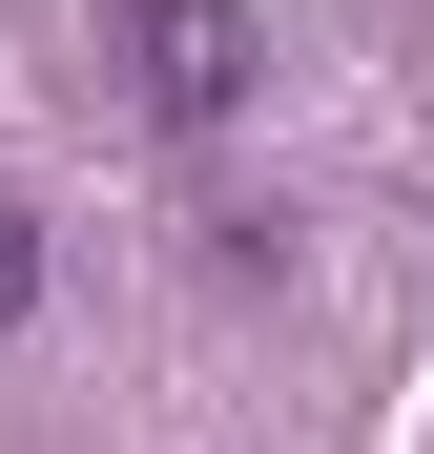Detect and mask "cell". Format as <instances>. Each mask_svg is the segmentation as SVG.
<instances>
[{
  "mask_svg": "<svg viewBox=\"0 0 434 454\" xmlns=\"http://www.w3.org/2000/svg\"><path fill=\"white\" fill-rule=\"evenodd\" d=\"M104 62H124V104H145V124H228V104L269 83V21H249V0H124Z\"/></svg>",
  "mask_w": 434,
  "mask_h": 454,
  "instance_id": "obj_1",
  "label": "cell"
},
{
  "mask_svg": "<svg viewBox=\"0 0 434 454\" xmlns=\"http://www.w3.org/2000/svg\"><path fill=\"white\" fill-rule=\"evenodd\" d=\"M21 310H42V207L0 186V331H21Z\"/></svg>",
  "mask_w": 434,
  "mask_h": 454,
  "instance_id": "obj_2",
  "label": "cell"
}]
</instances>
